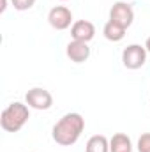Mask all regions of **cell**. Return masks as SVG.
Segmentation results:
<instances>
[{"label":"cell","instance_id":"7","mask_svg":"<svg viewBox=\"0 0 150 152\" xmlns=\"http://www.w3.org/2000/svg\"><path fill=\"white\" fill-rule=\"evenodd\" d=\"M71 37L73 41H83V42H90L95 37V27L92 21L88 20H78L71 27Z\"/></svg>","mask_w":150,"mask_h":152},{"label":"cell","instance_id":"16","mask_svg":"<svg viewBox=\"0 0 150 152\" xmlns=\"http://www.w3.org/2000/svg\"><path fill=\"white\" fill-rule=\"evenodd\" d=\"M60 2H67V0H60Z\"/></svg>","mask_w":150,"mask_h":152},{"label":"cell","instance_id":"13","mask_svg":"<svg viewBox=\"0 0 150 152\" xmlns=\"http://www.w3.org/2000/svg\"><path fill=\"white\" fill-rule=\"evenodd\" d=\"M138 152H150V133H143L138 138Z\"/></svg>","mask_w":150,"mask_h":152},{"label":"cell","instance_id":"18","mask_svg":"<svg viewBox=\"0 0 150 152\" xmlns=\"http://www.w3.org/2000/svg\"><path fill=\"white\" fill-rule=\"evenodd\" d=\"M149 103H150V99H149Z\"/></svg>","mask_w":150,"mask_h":152},{"label":"cell","instance_id":"6","mask_svg":"<svg viewBox=\"0 0 150 152\" xmlns=\"http://www.w3.org/2000/svg\"><path fill=\"white\" fill-rule=\"evenodd\" d=\"M48 23L55 30H67L73 27V12L66 5H55L48 12Z\"/></svg>","mask_w":150,"mask_h":152},{"label":"cell","instance_id":"8","mask_svg":"<svg viewBox=\"0 0 150 152\" xmlns=\"http://www.w3.org/2000/svg\"><path fill=\"white\" fill-rule=\"evenodd\" d=\"M66 55L71 58V62L74 64H83L88 60L90 57V48H88V42H83V41H71L66 48Z\"/></svg>","mask_w":150,"mask_h":152},{"label":"cell","instance_id":"17","mask_svg":"<svg viewBox=\"0 0 150 152\" xmlns=\"http://www.w3.org/2000/svg\"><path fill=\"white\" fill-rule=\"evenodd\" d=\"M124 2H129V0H124Z\"/></svg>","mask_w":150,"mask_h":152},{"label":"cell","instance_id":"11","mask_svg":"<svg viewBox=\"0 0 150 152\" xmlns=\"http://www.w3.org/2000/svg\"><path fill=\"white\" fill-rule=\"evenodd\" d=\"M103 34H104V37L108 39V41H111V42H118V41H122V39L125 37V28L108 20L106 25L103 27Z\"/></svg>","mask_w":150,"mask_h":152},{"label":"cell","instance_id":"5","mask_svg":"<svg viewBox=\"0 0 150 152\" xmlns=\"http://www.w3.org/2000/svg\"><path fill=\"white\" fill-rule=\"evenodd\" d=\"M110 21L124 27L125 30L133 25V21H134V11L129 5V2L118 0V2L113 4L111 9H110Z\"/></svg>","mask_w":150,"mask_h":152},{"label":"cell","instance_id":"14","mask_svg":"<svg viewBox=\"0 0 150 152\" xmlns=\"http://www.w3.org/2000/svg\"><path fill=\"white\" fill-rule=\"evenodd\" d=\"M145 48H147V51L150 53V36L147 37V41H145Z\"/></svg>","mask_w":150,"mask_h":152},{"label":"cell","instance_id":"15","mask_svg":"<svg viewBox=\"0 0 150 152\" xmlns=\"http://www.w3.org/2000/svg\"><path fill=\"white\" fill-rule=\"evenodd\" d=\"M5 9H7V0H2V9H0V11H2V12H4V11H5Z\"/></svg>","mask_w":150,"mask_h":152},{"label":"cell","instance_id":"9","mask_svg":"<svg viewBox=\"0 0 150 152\" xmlns=\"http://www.w3.org/2000/svg\"><path fill=\"white\" fill-rule=\"evenodd\" d=\"M110 152H133V142L125 133H117L110 138Z\"/></svg>","mask_w":150,"mask_h":152},{"label":"cell","instance_id":"1","mask_svg":"<svg viewBox=\"0 0 150 152\" xmlns=\"http://www.w3.org/2000/svg\"><path fill=\"white\" fill-rule=\"evenodd\" d=\"M83 129H85V118L76 112H71L57 120V124L51 129V138L57 145L71 147L79 140Z\"/></svg>","mask_w":150,"mask_h":152},{"label":"cell","instance_id":"4","mask_svg":"<svg viewBox=\"0 0 150 152\" xmlns=\"http://www.w3.org/2000/svg\"><path fill=\"white\" fill-rule=\"evenodd\" d=\"M25 103L34 110L44 112L53 106V96L50 94V90H46L42 87H34L25 94Z\"/></svg>","mask_w":150,"mask_h":152},{"label":"cell","instance_id":"3","mask_svg":"<svg viewBox=\"0 0 150 152\" xmlns=\"http://www.w3.org/2000/svg\"><path fill=\"white\" fill-rule=\"evenodd\" d=\"M147 48L141 46V44H129L127 48H124L122 51V64L125 69H131V71H136L140 67L145 66L147 62Z\"/></svg>","mask_w":150,"mask_h":152},{"label":"cell","instance_id":"12","mask_svg":"<svg viewBox=\"0 0 150 152\" xmlns=\"http://www.w3.org/2000/svg\"><path fill=\"white\" fill-rule=\"evenodd\" d=\"M11 4L16 11H28L34 7L36 0H11Z\"/></svg>","mask_w":150,"mask_h":152},{"label":"cell","instance_id":"10","mask_svg":"<svg viewBox=\"0 0 150 152\" xmlns=\"http://www.w3.org/2000/svg\"><path fill=\"white\" fill-rule=\"evenodd\" d=\"M85 152H110V140L104 134H94L88 138Z\"/></svg>","mask_w":150,"mask_h":152},{"label":"cell","instance_id":"2","mask_svg":"<svg viewBox=\"0 0 150 152\" xmlns=\"http://www.w3.org/2000/svg\"><path fill=\"white\" fill-rule=\"evenodd\" d=\"M28 118H30V106L27 103L14 101L7 108H4L0 115V126L7 133H18L20 129H23Z\"/></svg>","mask_w":150,"mask_h":152}]
</instances>
